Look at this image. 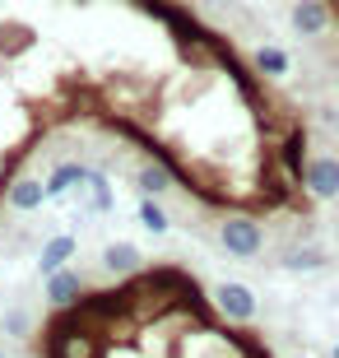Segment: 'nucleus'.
<instances>
[{"mask_svg": "<svg viewBox=\"0 0 339 358\" xmlns=\"http://www.w3.org/2000/svg\"><path fill=\"white\" fill-rule=\"evenodd\" d=\"M168 38H172V47H177V61L182 66H196V70H219V61H223V52H233V42L223 38L219 28H209L205 19H196V14H186L177 28H168Z\"/></svg>", "mask_w": 339, "mask_h": 358, "instance_id": "nucleus-1", "label": "nucleus"}, {"mask_svg": "<svg viewBox=\"0 0 339 358\" xmlns=\"http://www.w3.org/2000/svg\"><path fill=\"white\" fill-rule=\"evenodd\" d=\"M0 331L14 335V340H28V335H33V321H28L24 307H5V312H0Z\"/></svg>", "mask_w": 339, "mask_h": 358, "instance_id": "nucleus-16", "label": "nucleus"}, {"mask_svg": "<svg viewBox=\"0 0 339 358\" xmlns=\"http://www.w3.org/2000/svg\"><path fill=\"white\" fill-rule=\"evenodd\" d=\"M335 247H339V219H335Z\"/></svg>", "mask_w": 339, "mask_h": 358, "instance_id": "nucleus-17", "label": "nucleus"}, {"mask_svg": "<svg viewBox=\"0 0 339 358\" xmlns=\"http://www.w3.org/2000/svg\"><path fill=\"white\" fill-rule=\"evenodd\" d=\"M79 256V238L75 233H56V238L42 242V252H38V275H56V270H66L70 261Z\"/></svg>", "mask_w": 339, "mask_h": 358, "instance_id": "nucleus-9", "label": "nucleus"}, {"mask_svg": "<svg viewBox=\"0 0 339 358\" xmlns=\"http://www.w3.org/2000/svg\"><path fill=\"white\" fill-rule=\"evenodd\" d=\"M251 70L265 75V80H284V75H293V56H288L284 47H274V42H261V47L251 52Z\"/></svg>", "mask_w": 339, "mask_h": 358, "instance_id": "nucleus-12", "label": "nucleus"}, {"mask_svg": "<svg viewBox=\"0 0 339 358\" xmlns=\"http://www.w3.org/2000/svg\"><path fill=\"white\" fill-rule=\"evenodd\" d=\"M5 205H10L14 214H38L42 205H47V182L33 177V173H19L5 186Z\"/></svg>", "mask_w": 339, "mask_h": 358, "instance_id": "nucleus-8", "label": "nucleus"}, {"mask_svg": "<svg viewBox=\"0 0 339 358\" xmlns=\"http://www.w3.org/2000/svg\"><path fill=\"white\" fill-rule=\"evenodd\" d=\"M302 191H307L312 205H330V200H339V159H335V154H312V159H307Z\"/></svg>", "mask_w": 339, "mask_h": 358, "instance_id": "nucleus-5", "label": "nucleus"}, {"mask_svg": "<svg viewBox=\"0 0 339 358\" xmlns=\"http://www.w3.org/2000/svg\"><path fill=\"white\" fill-rule=\"evenodd\" d=\"M0 358H5V349H0Z\"/></svg>", "mask_w": 339, "mask_h": 358, "instance_id": "nucleus-20", "label": "nucleus"}, {"mask_svg": "<svg viewBox=\"0 0 339 358\" xmlns=\"http://www.w3.org/2000/svg\"><path fill=\"white\" fill-rule=\"evenodd\" d=\"M279 266L293 270V275H312V270L330 266V252H326V247H316V242H293V247L279 256Z\"/></svg>", "mask_w": 339, "mask_h": 358, "instance_id": "nucleus-11", "label": "nucleus"}, {"mask_svg": "<svg viewBox=\"0 0 339 358\" xmlns=\"http://www.w3.org/2000/svg\"><path fill=\"white\" fill-rule=\"evenodd\" d=\"M103 270H107V275H117V279H131V275H140V270H144V256H140V247H135V242H126V238L107 242V247H103Z\"/></svg>", "mask_w": 339, "mask_h": 358, "instance_id": "nucleus-10", "label": "nucleus"}, {"mask_svg": "<svg viewBox=\"0 0 339 358\" xmlns=\"http://www.w3.org/2000/svg\"><path fill=\"white\" fill-rule=\"evenodd\" d=\"M214 307H219V317H228L233 326H251L256 312H261V298H256L242 279H223V284H214Z\"/></svg>", "mask_w": 339, "mask_h": 358, "instance_id": "nucleus-4", "label": "nucleus"}, {"mask_svg": "<svg viewBox=\"0 0 339 358\" xmlns=\"http://www.w3.org/2000/svg\"><path fill=\"white\" fill-rule=\"evenodd\" d=\"M172 182H177V177H172L168 168H163V163H154V159L144 163V168H140V177H135L140 196H154V200H163V196H168V191H172Z\"/></svg>", "mask_w": 339, "mask_h": 358, "instance_id": "nucleus-14", "label": "nucleus"}, {"mask_svg": "<svg viewBox=\"0 0 339 358\" xmlns=\"http://www.w3.org/2000/svg\"><path fill=\"white\" fill-rule=\"evenodd\" d=\"M135 219H140V228H149L154 238H163V233L172 228L168 210H163V200H154V196H140V210H135Z\"/></svg>", "mask_w": 339, "mask_h": 358, "instance_id": "nucleus-15", "label": "nucleus"}, {"mask_svg": "<svg viewBox=\"0 0 339 358\" xmlns=\"http://www.w3.org/2000/svg\"><path fill=\"white\" fill-rule=\"evenodd\" d=\"M330 358H339V345H335V349H330Z\"/></svg>", "mask_w": 339, "mask_h": 358, "instance_id": "nucleus-18", "label": "nucleus"}, {"mask_svg": "<svg viewBox=\"0 0 339 358\" xmlns=\"http://www.w3.org/2000/svg\"><path fill=\"white\" fill-rule=\"evenodd\" d=\"M288 358H312V354H288Z\"/></svg>", "mask_w": 339, "mask_h": 358, "instance_id": "nucleus-19", "label": "nucleus"}, {"mask_svg": "<svg viewBox=\"0 0 339 358\" xmlns=\"http://www.w3.org/2000/svg\"><path fill=\"white\" fill-rule=\"evenodd\" d=\"M182 5H191V0H182Z\"/></svg>", "mask_w": 339, "mask_h": 358, "instance_id": "nucleus-21", "label": "nucleus"}, {"mask_svg": "<svg viewBox=\"0 0 339 358\" xmlns=\"http://www.w3.org/2000/svg\"><path fill=\"white\" fill-rule=\"evenodd\" d=\"M219 247L237 261H256L265 247V224L256 214H223L219 219Z\"/></svg>", "mask_w": 339, "mask_h": 358, "instance_id": "nucleus-2", "label": "nucleus"}, {"mask_svg": "<svg viewBox=\"0 0 339 358\" xmlns=\"http://www.w3.org/2000/svg\"><path fill=\"white\" fill-rule=\"evenodd\" d=\"M288 24H293L298 38H326V28L335 24V5L330 0H293Z\"/></svg>", "mask_w": 339, "mask_h": 358, "instance_id": "nucleus-7", "label": "nucleus"}, {"mask_svg": "<svg viewBox=\"0 0 339 358\" xmlns=\"http://www.w3.org/2000/svg\"><path fill=\"white\" fill-rule=\"evenodd\" d=\"M42 293H47L52 312H70V307L84 303V293H89V279H84V270L66 266V270H56V275L42 279Z\"/></svg>", "mask_w": 339, "mask_h": 358, "instance_id": "nucleus-6", "label": "nucleus"}, {"mask_svg": "<svg viewBox=\"0 0 339 358\" xmlns=\"http://www.w3.org/2000/svg\"><path fill=\"white\" fill-rule=\"evenodd\" d=\"M84 173H89V163L84 159H70V163H56L52 173H47V200H61V196H70L79 182H84Z\"/></svg>", "mask_w": 339, "mask_h": 358, "instance_id": "nucleus-13", "label": "nucleus"}, {"mask_svg": "<svg viewBox=\"0 0 339 358\" xmlns=\"http://www.w3.org/2000/svg\"><path fill=\"white\" fill-rule=\"evenodd\" d=\"M274 163H279V173L288 182L302 186V173H307V159H312V131H307V121H288L284 131L274 135Z\"/></svg>", "mask_w": 339, "mask_h": 358, "instance_id": "nucleus-3", "label": "nucleus"}]
</instances>
